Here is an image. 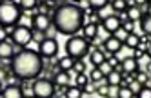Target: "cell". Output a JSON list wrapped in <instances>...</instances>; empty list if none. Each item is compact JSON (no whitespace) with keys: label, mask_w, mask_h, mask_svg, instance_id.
<instances>
[{"label":"cell","mask_w":151,"mask_h":98,"mask_svg":"<svg viewBox=\"0 0 151 98\" xmlns=\"http://www.w3.org/2000/svg\"><path fill=\"white\" fill-rule=\"evenodd\" d=\"M86 24V9L73 2L57 4L53 9L51 26L64 36H75Z\"/></svg>","instance_id":"1"},{"label":"cell","mask_w":151,"mask_h":98,"mask_svg":"<svg viewBox=\"0 0 151 98\" xmlns=\"http://www.w3.org/2000/svg\"><path fill=\"white\" fill-rule=\"evenodd\" d=\"M9 71L18 80H37L40 73L44 71V60L37 49L24 47L15 53V57L11 58Z\"/></svg>","instance_id":"2"},{"label":"cell","mask_w":151,"mask_h":98,"mask_svg":"<svg viewBox=\"0 0 151 98\" xmlns=\"http://www.w3.org/2000/svg\"><path fill=\"white\" fill-rule=\"evenodd\" d=\"M22 16L24 11L18 7L17 2H9V0L0 2V27H15L20 24Z\"/></svg>","instance_id":"3"},{"label":"cell","mask_w":151,"mask_h":98,"mask_svg":"<svg viewBox=\"0 0 151 98\" xmlns=\"http://www.w3.org/2000/svg\"><path fill=\"white\" fill-rule=\"evenodd\" d=\"M91 51V44L86 40L84 36H69L66 42V54L71 57L73 60H84L86 54H89Z\"/></svg>","instance_id":"4"},{"label":"cell","mask_w":151,"mask_h":98,"mask_svg":"<svg viewBox=\"0 0 151 98\" xmlns=\"http://www.w3.org/2000/svg\"><path fill=\"white\" fill-rule=\"evenodd\" d=\"M35 40V33L33 29H31L29 26H24V24H18L13 27L11 31V35H9V42L13 44V46L20 47V49H24L29 46V42H33Z\"/></svg>","instance_id":"5"},{"label":"cell","mask_w":151,"mask_h":98,"mask_svg":"<svg viewBox=\"0 0 151 98\" xmlns=\"http://www.w3.org/2000/svg\"><path fill=\"white\" fill-rule=\"evenodd\" d=\"M31 94H33V98H55L57 85L49 78H37L31 84Z\"/></svg>","instance_id":"6"},{"label":"cell","mask_w":151,"mask_h":98,"mask_svg":"<svg viewBox=\"0 0 151 98\" xmlns=\"http://www.w3.org/2000/svg\"><path fill=\"white\" fill-rule=\"evenodd\" d=\"M37 51L42 57V60H51V58H55L57 54H58V42L53 36H44L38 42Z\"/></svg>","instance_id":"7"},{"label":"cell","mask_w":151,"mask_h":98,"mask_svg":"<svg viewBox=\"0 0 151 98\" xmlns=\"http://www.w3.org/2000/svg\"><path fill=\"white\" fill-rule=\"evenodd\" d=\"M31 29L33 33H38V35H46L47 29L51 27V18L47 15H38V13H33L31 15Z\"/></svg>","instance_id":"8"},{"label":"cell","mask_w":151,"mask_h":98,"mask_svg":"<svg viewBox=\"0 0 151 98\" xmlns=\"http://www.w3.org/2000/svg\"><path fill=\"white\" fill-rule=\"evenodd\" d=\"M99 24H100L99 27H100V29H104L107 35H115V33L122 27L120 18H118V15H115V13H113V15H109L107 18H104V20H100Z\"/></svg>","instance_id":"9"},{"label":"cell","mask_w":151,"mask_h":98,"mask_svg":"<svg viewBox=\"0 0 151 98\" xmlns=\"http://www.w3.org/2000/svg\"><path fill=\"white\" fill-rule=\"evenodd\" d=\"M122 47H124V44L118 40V38H115L113 35H109V36L102 42V51L107 53V54H116V53H120Z\"/></svg>","instance_id":"10"},{"label":"cell","mask_w":151,"mask_h":98,"mask_svg":"<svg viewBox=\"0 0 151 98\" xmlns=\"http://www.w3.org/2000/svg\"><path fill=\"white\" fill-rule=\"evenodd\" d=\"M24 89L22 85L18 84H7L6 87H2V93H0V98H24Z\"/></svg>","instance_id":"11"},{"label":"cell","mask_w":151,"mask_h":98,"mask_svg":"<svg viewBox=\"0 0 151 98\" xmlns=\"http://www.w3.org/2000/svg\"><path fill=\"white\" fill-rule=\"evenodd\" d=\"M140 71V65H138V60L127 57L124 60H120V73L122 74H135Z\"/></svg>","instance_id":"12"},{"label":"cell","mask_w":151,"mask_h":98,"mask_svg":"<svg viewBox=\"0 0 151 98\" xmlns=\"http://www.w3.org/2000/svg\"><path fill=\"white\" fill-rule=\"evenodd\" d=\"M51 80L57 87H69L71 85V74H69V71H55Z\"/></svg>","instance_id":"13"},{"label":"cell","mask_w":151,"mask_h":98,"mask_svg":"<svg viewBox=\"0 0 151 98\" xmlns=\"http://www.w3.org/2000/svg\"><path fill=\"white\" fill-rule=\"evenodd\" d=\"M13 57H15V46L9 42V38L0 42V58L2 60H11Z\"/></svg>","instance_id":"14"},{"label":"cell","mask_w":151,"mask_h":98,"mask_svg":"<svg viewBox=\"0 0 151 98\" xmlns=\"http://www.w3.org/2000/svg\"><path fill=\"white\" fill-rule=\"evenodd\" d=\"M82 31H84V38L88 40L89 44H93V42H95V38L99 36V26L93 24V22H88V24H84Z\"/></svg>","instance_id":"15"},{"label":"cell","mask_w":151,"mask_h":98,"mask_svg":"<svg viewBox=\"0 0 151 98\" xmlns=\"http://www.w3.org/2000/svg\"><path fill=\"white\" fill-rule=\"evenodd\" d=\"M111 57V54H107V53H104L102 51V47H99V49H93V51H89V62L95 65V67H96V65H100L102 62H106L107 58H109Z\"/></svg>","instance_id":"16"},{"label":"cell","mask_w":151,"mask_h":98,"mask_svg":"<svg viewBox=\"0 0 151 98\" xmlns=\"http://www.w3.org/2000/svg\"><path fill=\"white\" fill-rule=\"evenodd\" d=\"M126 18H127V22H138L140 20V16H142V13H140V9H138V6H137V2H129V7H127V11H126Z\"/></svg>","instance_id":"17"},{"label":"cell","mask_w":151,"mask_h":98,"mask_svg":"<svg viewBox=\"0 0 151 98\" xmlns=\"http://www.w3.org/2000/svg\"><path fill=\"white\" fill-rule=\"evenodd\" d=\"M73 64H75V60L71 57H68V54H64V57H60L57 60V71H71Z\"/></svg>","instance_id":"18"},{"label":"cell","mask_w":151,"mask_h":98,"mask_svg":"<svg viewBox=\"0 0 151 98\" xmlns=\"http://www.w3.org/2000/svg\"><path fill=\"white\" fill-rule=\"evenodd\" d=\"M107 6H109L107 0H89L88 2V11H91V13H99V11L106 9Z\"/></svg>","instance_id":"19"},{"label":"cell","mask_w":151,"mask_h":98,"mask_svg":"<svg viewBox=\"0 0 151 98\" xmlns=\"http://www.w3.org/2000/svg\"><path fill=\"white\" fill-rule=\"evenodd\" d=\"M122 73L120 71H116V69H113L109 74L106 76V84L107 85H120V80H122Z\"/></svg>","instance_id":"20"},{"label":"cell","mask_w":151,"mask_h":98,"mask_svg":"<svg viewBox=\"0 0 151 98\" xmlns=\"http://www.w3.org/2000/svg\"><path fill=\"white\" fill-rule=\"evenodd\" d=\"M109 6L115 11V15H122V13H126V11H127L129 2H126V0H115V2H111Z\"/></svg>","instance_id":"21"},{"label":"cell","mask_w":151,"mask_h":98,"mask_svg":"<svg viewBox=\"0 0 151 98\" xmlns=\"http://www.w3.org/2000/svg\"><path fill=\"white\" fill-rule=\"evenodd\" d=\"M122 44H124V46H126L129 51L137 49V47H138V44H140V40H138V35H135V33H131V35H127V36H126V40H124Z\"/></svg>","instance_id":"22"},{"label":"cell","mask_w":151,"mask_h":98,"mask_svg":"<svg viewBox=\"0 0 151 98\" xmlns=\"http://www.w3.org/2000/svg\"><path fill=\"white\" fill-rule=\"evenodd\" d=\"M140 29H142L144 35H147V36L151 35V16H149V13L140 16Z\"/></svg>","instance_id":"23"},{"label":"cell","mask_w":151,"mask_h":98,"mask_svg":"<svg viewBox=\"0 0 151 98\" xmlns=\"http://www.w3.org/2000/svg\"><path fill=\"white\" fill-rule=\"evenodd\" d=\"M64 98H84V91L80 89V87H77V85H69L66 89Z\"/></svg>","instance_id":"24"},{"label":"cell","mask_w":151,"mask_h":98,"mask_svg":"<svg viewBox=\"0 0 151 98\" xmlns=\"http://www.w3.org/2000/svg\"><path fill=\"white\" fill-rule=\"evenodd\" d=\"M135 82H138L140 85H147V87H151L149 84H151V80H149V73H146V71H138V73H135V78H133Z\"/></svg>","instance_id":"25"},{"label":"cell","mask_w":151,"mask_h":98,"mask_svg":"<svg viewBox=\"0 0 151 98\" xmlns=\"http://www.w3.org/2000/svg\"><path fill=\"white\" fill-rule=\"evenodd\" d=\"M17 4L22 11H37V6H38L37 0H24V2H17Z\"/></svg>","instance_id":"26"},{"label":"cell","mask_w":151,"mask_h":98,"mask_svg":"<svg viewBox=\"0 0 151 98\" xmlns=\"http://www.w3.org/2000/svg\"><path fill=\"white\" fill-rule=\"evenodd\" d=\"M75 74H80V73H84V74H88V69H86V62L84 60H75V64H73V69H71Z\"/></svg>","instance_id":"27"},{"label":"cell","mask_w":151,"mask_h":98,"mask_svg":"<svg viewBox=\"0 0 151 98\" xmlns=\"http://www.w3.org/2000/svg\"><path fill=\"white\" fill-rule=\"evenodd\" d=\"M55 6H57V4H51V2H38L37 11H38V15H47V11H49L51 7L55 9Z\"/></svg>","instance_id":"28"},{"label":"cell","mask_w":151,"mask_h":98,"mask_svg":"<svg viewBox=\"0 0 151 98\" xmlns=\"http://www.w3.org/2000/svg\"><path fill=\"white\" fill-rule=\"evenodd\" d=\"M88 82H89V78H88V74H84V73L77 74V76H75V80H73V84L77 85V87H80V89H82V87L88 84Z\"/></svg>","instance_id":"29"},{"label":"cell","mask_w":151,"mask_h":98,"mask_svg":"<svg viewBox=\"0 0 151 98\" xmlns=\"http://www.w3.org/2000/svg\"><path fill=\"white\" fill-rule=\"evenodd\" d=\"M96 69H99V71L102 73V76H104V78H106V76H107V74H109L111 71H113V67H111V65H109V64H107V60H106V62H102L100 65H96Z\"/></svg>","instance_id":"30"},{"label":"cell","mask_w":151,"mask_h":98,"mask_svg":"<svg viewBox=\"0 0 151 98\" xmlns=\"http://www.w3.org/2000/svg\"><path fill=\"white\" fill-rule=\"evenodd\" d=\"M88 78H89V82H99V80L104 78V76H102V73L96 69V67H93V69L89 71V74H88Z\"/></svg>","instance_id":"31"},{"label":"cell","mask_w":151,"mask_h":98,"mask_svg":"<svg viewBox=\"0 0 151 98\" xmlns=\"http://www.w3.org/2000/svg\"><path fill=\"white\" fill-rule=\"evenodd\" d=\"M116 98H137L127 87H118V93H116Z\"/></svg>","instance_id":"32"},{"label":"cell","mask_w":151,"mask_h":98,"mask_svg":"<svg viewBox=\"0 0 151 98\" xmlns=\"http://www.w3.org/2000/svg\"><path fill=\"white\" fill-rule=\"evenodd\" d=\"M135 96H137V98H151V87L142 85V87H140V91H138Z\"/></svg>","instance_id":"33"},{"label":"cell","mask_w":151,"mask_h":98,"mask_svg":"<svg viewBox=\"0 0 151 98\" xmlns=\"http://www.w3.org/2000/svg\"><path fill=\"white\" fill-rule=\"evenodd\" d=\"M107 64H109V65H111L113 69L120 71V60H118V57H116V54H111V57L107 58Z\"/></svg>","instance_id":"34"},{"label":"cell","mask_w":151,"mask_h":98,"mask_svg":"<svg viewBox=\"0 0 151 98\" xmlns=\"http://www.w3.org/2000/svg\"><path fill=\"white\" fill-rule=\"evenodd\" d=\"M82 91H84V94H93V93L96 91V87H95V84H93V82H88V84L82 87Z\"/></svg>","instance_id":"35"},{"label":"cell","mask_w":151,"mask_h":98,"mask_svg":"<svg viewBox=\"0 0 151 98\" xmlns=\"http://www.w3.org/2000/svg\"><path fill=\"white\" fill-rule=\"evenodd\" d=\"M140 87H142V85H140L138 82H135V80H131V82H129V84H127V89H129V91H131L133 94H137V93L140 91Z\"/></svg>","instance_id":"36"},{"label":"cell","mask_w":151,"mask_h":98,"mask_svg":"<svg viewBox=\"0 0 151 98\" xmlns=\"http://www.w3.org/2000/svg\"><path fill=\"white\" fill-rule=\"evenodd\" d=\"M118 93V85H107V96L106 98H116Z\"/></svg>","instance_id":"37"},{"label":"cell","mask_w":151,"mask_h":98,"mask_svg":"<svg viewBox=\"0 0 151 98\" xmlns=\"http://www.w3.org/2000/svg\"><path fill=\"white\" fill-rule=\"evenodd\" d=\"M122 29L127 33V35H131V33H133V22H124V24H122Z\"/></svg>","instance_id":"38"},{"label":"cell","mask_w":151,"mask_h":98,"mask_svg":"<svg viewBox=\"0 0 151 98\" xmlns=\"http://www.w3.org/2000/svg\"><path fill=\"white\" fill-rule=\"evenodd\" d=\"M96 93H99L102 98L107 96V85H100V87H96Z\"/></svg>","instance_id":"39"},{"label":"cell","mask_w":151,"mask_h":98,"mask_svg":"<svg viewBox=\"0 0 151 98\" xmlns=\"http://www.w3.org/2000/svg\"><path fill=\"white\" fill-rule=\"evenodd\" d=\"M7 38H9L7 29H6V27H0V42H4V40H7Z\"/></svg>","instance_id":"40"},{"label":"cell","mask_w":151,"mask_h":98,"mask_svg":"<svg viewBox=\"0 0 151 98\" xmlns=\"http://www.w3.org/2000/svg\"><path fill=\"white\" fill-rule=\"evenodd\" d=\"M0 93H2V80H0Z\"/></svg>","instance_id":"41"},{"label":"cell","mask_w":151,"mask_h":98,"mask_svg":"<svg viewBox=\"0 0 151 98\" xmlns=\"http://www.w3.org/2000/svg\"><path fill=\"white\" fill-rule=\"evenodd\" d=\"M24 98H33V96H24Z\"/></svg>","instance_id":"42"},{"label":"cell","mask_w":151,"mask_h":98,"mask_svg":"<svg viewBox=\"0 0 151 98\" xmlns=\"http://www.w3.org/2000/svg\"><path fill=\"white\" fill-rule=\"evenodd\" d=\"M55 98H64V96H55Z\"/></svg>","instance_id":"43"}]
</instances>
